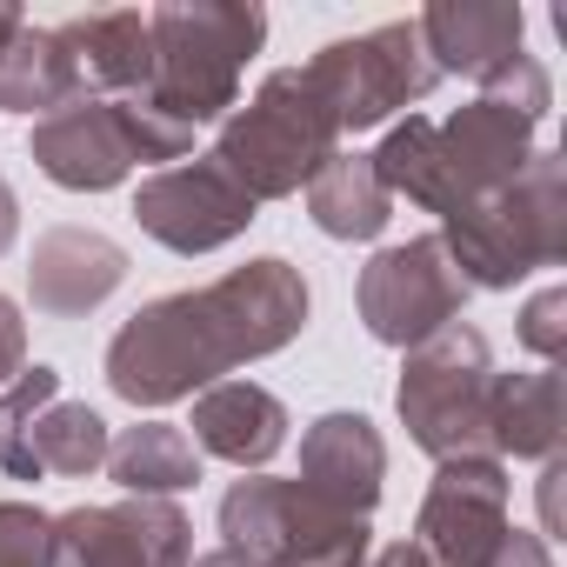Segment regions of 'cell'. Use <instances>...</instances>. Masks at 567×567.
<instances>
[{"label": "cell", "mask_w": 567, "mask_h": 567, "mask_svg": "<svg viewBox=\"0 0 567 567\" xmlns=\"http://www.w3.org/2000/svg\"><path fill=\"white\" fill-rule=\"evenodd\" d=\"M147 34H154V74L134 101L200 134L240 107V74L267 41V14L234 8V0H167V8H147Z\"/></svg>", "instance_id": "3957f363"}, {"label": "cell", "mask_w": 567, "mask_h": 567, "mask_svg": "<svg viewBox=\"0 0 567 567\" xmlns=\"http://www.w3.org/2000/svg\"><path fill=\"white\" fill-rule=\"evenodd\" d=\"M308 308H315L308 274L288 254H260L247 267H227L207 288H181L134 308L107 341V361H101L107 388L147 414L194 401L234 368L295 348L308 328Z\"/></svg>", "instance_id": "6da1fadb"}, {"label": "cell", "mask_w": 567, "mask_h": 567, "mask_svg": "<svg viewBox=\"0 0 567 567\" xmlns=\"http://www.w3.org/2000/svg\"><path fill=\"white\" fill-rule=\"evenodd\" d=\"M194 447L240 467V474H260L280 447H288V408H280V394L254 388V381H214L194 394V421H187Z\"/></svg>", "instance_id": "ac0fdd59"}, {"label": "cell", "mask_w": 567, "mask_h": 567, "mask_svg": "<svg viewBox=\"0 0 567 567\" xmlns=\"http://www.w3.org/2000/svg\"><path fill=\"white\" fill-rule=\"evenodd\" d=\"M487 567H554V547H547V540H540L534 527H507Z\"/></svg>", "instance_id": "484cf974"}, {"label": "cell", "mask_w": 567, "mask_h": 567, "mask_svg": "<svg viewBox=\"0 0 567 567\" xmlns=\"http://www.w3.org/2000/svg\"><path fill=\"white\" fill-rule=\"evenodd\" d=\"M368 567H441L427 547H414V540H394V547H381V554H368Z\"/></svg>", "instance_id": "83f0119b"}, {"label": "cell", "mask_w": 567, "mask_h": 567, "mask_svg": "<svg viewBox=\"0 0 567 567\" xmlns=\"http://www.w3.org/2000/svg\"><path fill=\"white\" fill-rule=\"evenodd\" d=\"M107 474L121 481V494H147V501H174L200 481V447L187 441V427L174 421H134L114 434L107 447Z\"/></svg>", "instance_id": "7402d4cb"}, {"label": "cell", "mask_w": 567, "mask_h": 567, "mask_svg": "<svg viewBox=\"0 0 567 567\" xmlns=\"http://www.w3.org/2000/svg\"><path fill=\"white\" fill-rule=\"evenodd\" d=\"M560 481H567V454L540 461V540H560Z\"/></svg>", "instance_id": "4316f807"}, {"label": "cell", "mask_w": 567, "mask_h": 567, "mask_svg": "<svg viewBox=\"0 0 567 567\" xmlns=\"http://www.w3.org/2000/svg\"><path fill=\"white\" fill-rule=\"evenodd\" d=\"M220 547H234L247 567H368L374 527L321 501L308 481L254 474L220 494Z\"/></svg>", "instance_id": "52a82bcc"}, {"label": "cell", "mask_w": 567, "mask_h": 567, "mask_svg": "<svg viewBox=\"0 0 567 567\" xmlns=\"http://www.w3.org/2000/svg\"><path fill=\"white\" fill-rule=\"evenodd\" d=\"M507 494H514L507 461H494V454L441 461L414 507V547H427L441 567H487L501 534L514 527Z\"/></svg>", "instance_id": "4fadbf2b"}, {"label": "cell", "mask_w": 567, "mask_h": 567, "mask_svg": "<svg viewBox=\"0 0 567 567\" xmlns=\"http://www.w3.org/2000/svg\"><path fill=\"white\" fill-rule=\"evenodd\" d=\"M414 28H421V48H427L434 74L487 81L520 54L527 8L520 0H434V8L414 14Z\"/></svg>", "instance_id": "e0dca14e"}, {"label": "cell", "mask_w": 567, "mask_h": 567, "mask_svg": "<svg viewBox=\"0 0 567 567\" xmlns=\"http://www.w3.org/2000/svg\"><path fill=\"white\" fill-rule=\"evenodd\" d=\"M308 81L321 87V101L334 107L341 134H368V127H388L394 114H414L441 74L421 48V28L414 21H381L368 34H348V41H328L315 61H308Z\"/></svg>", "instance_id": "9c48e42d"}, {"label": "cell", "mask_w": 567, "mask_h": 567, "mask_svg": "<svg viewBox=\"0 0 567 567\" xmlns=\"http://www.w3.org/2000/svg\"><path fill=\"white\" fill-rule=\"evenodd\" d=\"M295 481H308L321 501H334V507L368 520L381 507V487H388V441H381V427L368 414H354V408H334V414L308 421Z\"/></svg>", "instance_id": "2e32d148"}, {"label": "cell", "mask_w": 567, "mask_h": 567, "mask_svg": "<svg viewBox=\"0 0 567 567\" xmlns=\"http://www.w3.org/2000/svg\"><path fill=\"white\" fill-rule=\"evenodd\" d=\"M341 154V121L308 81V68H274L214 134L220 174L260 207V200H295L328 161Z\"/></svg>", "instance_id": "277c9868"}, {"label": "cell", "mask_w": 567, "mask_h": 567, "mask_svg": "<svg viewBox=\"0 0 567 567\" xmlns=\"http://www.w3.org/2000/svg\"><path fill=\"white\" fill-rule=\"evenodd\" d=\"M14 234H21V194L8 187V174H0V254L14 247Z\"/></svg>", "instance_id": "f1b7e54d"}, {"label": "cell", "mask_w": 567, "mask_h": 567, "mask_svg": "<svg viewBox=\"0 0 567 567\" xmlns=\"http://www.w3.org/2000/svg\"><path fill=\"white\" fill-rule=\"evenodd\" d=\"M54 554L61 567H187L194 520L181 514V501L121 494L101 507L54 514Z\"/></svg>", "instance_id": "5bb4252c"}, {"label": "cell", "mask_w": 567, "mask_h": 567, "mask_svg": "<svg viewBox=\"0 0 567 567\" xmlns=\"http://www.w3.org/2000/svg\"><path fill=\"white\" fill-rule=\"evenodd\" d=\"M441 247L467 288L507 295L527 274L567 260V161L534 147V161L487 200L441 220Z\"/></svg>", "instance_id": "5b68a950"}, {"label": "cell", "mask_w": 567, "mask_h": 567, "mask_svg": "<svg viewBox=\"0 0 567 567\" xmlns=\"http://www.w3.org/2000/svg\"><path fill=\"white\" fill-rule=\"evenodd\" d=\"M28 154H34V167L54 187H68V194H107L134 167H154L161 174V167L187 161L194 154V134L174 127V121H161L134 94L127 101H68V107H54V114L34 121Z\"/></svg>", "instance_id": "8992f818"}, {"label": "cell", "mask_w": 567, "mask_h": 567, "mask_svg": "<svg viewBox=\"0 0 567 567\" xmlns=\"http://www.w3.org/2000/svg\"><path fill=\"white\" fill-rule=\"evenodd\" d=\"M187 567H247V560H240L234 547H207V554H194Z\"/></svg>", "instance_id": "4dcf8cb0"}, {"label": "cell", "mask_w": 567, "mask_h": 567, "mask_svg": "<svg viewBox=\"0 0 567 567\" xmlns=\"http://www.w3.org/2000/svg\"><path fill=\"white\" fill-rule=\"evenodd\" d=\"M0 434H8V427H0Z\"/></svg>", "instance_id": "1f68e13d"}, {"label": "cell", "mask_w": 567, "mask_h": 567, "mask_svg": "<svg viewBox=\"0 0 567 567\" xmlns=\"http://www.w3.org/2000/svg\"><path fill=\"white\" fill-rule=\"evenodd\" d=\"M567 434V388L554 368L494 374L487 388V454L494 461H554Z\"/></svg>", "instance_id": "d6986e66"}, {"label": "cell", "mask_w": 567, "mask_h": 567, "mask_svg": "<svg viewBox=\"0 0 567 567\" xmlns=\"http://www.w3.org/2000/svg\"><path fill=\"white\" fill-rule=\"evenodd\" d=\"M127 247L101 227H48L28 254V301L34 315L48 321H87L94 308H107L121 295V280H127Z\"/></svg>", "instance_id": "9a60e30c"}, {"label": "cell", "mask_w": 567, "mask_h": 567, "mask_svg": "<svg viewBox=\"0 0 567 567\" xmlns=\"http://www.w3.org/2000/svg\"><path fill=\"white\" fill-rule=\"evenodd\" d=\"M467 295H474V288L454 274L441 234H414V240L381 247V254L361 267V280H354L361 328H368L381 348H401V354L421 348V341H434L441 328H454L461 308H467Z\"/></svg>", "instance_id": "30bf717a"}, {"label": "cell", "mask_w": 567, "mask_h": 567, "mask_svg": "<svg viewBox=\"0 0 567 567\" xmlns=\"http://www.w3.org/2000/svg\"><path fill=\"white\" fill-rule=\"evenodd\" d=\"M494 354L487 334L454 321L434 341L401 354V381H394V414L408 427V441L441 467V461H467L487 454V388H494Z\"/></svg>", "instance_id": "ba28073f"}, {"label": "cell", "mask_w": 567, "mask_h": 567, "mask_svg": "<svg viewBox=\"0 0 567 567\" xmlns=\"http://www.w3.org/2000/svg\"><path fill=\"white\" fill-rule=\"evenodd\" d=\"M0 567H61L54 514H41L34 501H0Z\"/></svg>", "instance_id": "603a6c76"}, {"label": "cell", "mask_w": 567, "mask_h": 567, "mask_svg": "<svg viewBox=\"0 0 567 567\" xmlns=\"http://www.w3.org/2000/svg\"><path fill=\"white\" fill-rule=\"evenodd\" d=\"M514 334H520V348H527L540 368H560V354H567V288H560V280H547L540 295H527Z\"/></svg>", "instance_id": "cb8c5ba5"}, {"label": "cell", "mask_w": 567, "mask_h": 567, "mask_svg": "<svg viewBox=\"0 0 567 567\" xmlns=\"http://www.w3.org/2000/svg\"><path fill=\"white\" fill-rule=\"evenodd\" d=\"M540 121L534 107L507 101V94H474L467 107H454L447 121L408 114L388 127V141L368 154L381 187L394 200H414L427 214H461L487 194H501L540 147Z\"/></svg>", "instance_id": "7a4b0ae2"}, {"label": "cell", "mask_w": 567, "mask_h": 567, "mask_svg": "<svg viewBox=\"0 0 567 567\" xmlns=\"http://www.w3.org/2000/svg\"><path fill=\"white\" fill-rule=\"evenodd\" d=\"M134 220H141L147 240L194 260V254H214V247L240 240L260 220V207L220 174L214 154H194V161H174V167H161L134 187Z\"/></svg>", "instance_id": "7c38bea8"}, {"label": "cell", "mask_w": 567, "mask_h": 567, "mask_svg": "<svg viewBox=\"0 0 567 567\" xmlns=\"http://www.w3.org/2000/svg\"><path fill=\"white\" fill-rule=\"evenodd\" d=\"M61 28L74 41L87 101H127V94L147 87V74H154V34H147L141 8H94V14L61 21Z\"/></svg>", "instance_id": "ffe728a7"}, {"label": "cell", "mask_w": 567, "mask_h": 567, "mask_svg": "<svg viewBox=\"0 0 567 567\" xmlns=\"http://www.w3.org/2000/svg\"><path fill=\"white\" fill-rule=\"evenodd\" d=\"M21 28H28V14L14 8V0H0V54H8V41H14Z\"/></svg>", "instance_id": "f546056e"}, {"label": "cell", "mask_w": 567, "mask_h": 567, "mask_svg": "<svg viewBox=\"0 0 567 567\" xmlns=\"http://www.w3.org/2000/svg\"><path fill=\"white\" fill-rule=\"evenodd\" d=\"M0 467L14 481H41V474H61V481H87L94 467H107V421L87 408V401H61V368H21L0 394Z\"/></svg>", "instance_id": "8fae6325"}, {"label": "cell", "mask_w": 567, "mask_h": 567, "mask_svg": "<svg viewBox=\"0 0 567 567\" xmlns=\"http://www.w3.org/2000/svg\"><path fill=\"white\" fill-rule=\"evenodd\" d=\"M301 194H308V220L328 240H381L394 220V194L381 187L368 154H334Z\"/></svg>", "instance_id": "44dd1931"}, {"label": "cell", "mask_w": 567, "mask_h": 567, "mask_svg": "<svg viewBox=\"0 0 567 567\" xmlns=\"http://www.w3.org/2000/svg\"><path fill=\"white\" fill-rule=\"evenodd\" d=\"M28 368V321H21V301L0 295V388Z\"/></svg>", "instance_id": "d4e9b609"}]
</instances>
